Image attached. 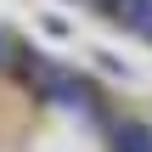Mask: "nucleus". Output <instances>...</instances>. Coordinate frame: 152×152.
Masks as SVG:
<instances>
[{"mask_svg":"<svg viewBox=\"0 0 152 152\" xmlns=\"http://www.w3.org/2000/svg\"><path fill=\"white\" fill-rule=\"evenodd\" d=\"M113 147L118 152H152V130L147 124H118L113 130Z\"/></svg>","mask_w":152,"mask_h":152,"instance_id":"f03ea898","label":"nucleus"},{"mask_svg":"<svg viewBox=\"0 0 152 152\" xmlns=\"http://www.w3.org/2000/svg\"><path fill=\"white\" fill-rule=\"evenodd\" d=\"M11 62V39H6V28H0V68Z\"/></svg>","mask_w":152,"mask_h":152,"instance_id":"7ed1b4c3","label":"nucleus"},{"mask_svg":"<svg viewBox=\"0 0 152 152\" xmlns=\"http://www.w3.org/2000/svg\"><path fill=\"white\" fill-rule=\"evenodd\" d=\"M113 11H118V23H124L135 39H147V45H152V0H118Z\"/></svg>","mask_w":152,"mask_h":152,"instance_id":"f257e3e1","label":"nucleus"}]
</instances>
